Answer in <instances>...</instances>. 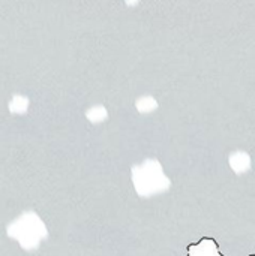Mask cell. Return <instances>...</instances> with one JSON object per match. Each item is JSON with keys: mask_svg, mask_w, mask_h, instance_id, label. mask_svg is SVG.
<instances>
[{"mask_svg": "<svg viewBox=\"0 0 255 256\" xmlns=\"http://www.w3.org/2000/svg\"><path fill=\"white\" fill-rule=\"evenodd\" d=\"M186 254L188 256H222L219 254L218 243L210 237H204L198 243L189 244Z\"/></svg>", "mask_w": 255, "mask_h": 256, "instance_id": "cell-1", "label": "cell"}, {"mask_svg": "<svg viewBox=\"0 0 255 256\" xmlns=\"http://www.w3.org/2000/svg\"><path fill=\"white\" fill-rule=\"evenodd\" d=\"M249 256H255V255H249Z\"/></svg>", "mask_w": 255, "mask_h": 256, "instance_id": "cell-2", "label": "cell"}]
</instances>
